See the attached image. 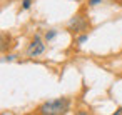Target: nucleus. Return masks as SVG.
<instances>
[{
	"instance_id": "20e7f679",
	"label": "nucleus",
	"mask_w": 122,
	"mask_h": 115,
	"mask_svg": "<svg viewBox=\"0 0 122 115\" xmlns=\"http://www.w3.org/2000/svg\"><path fill=\"white\" fill-rule=\"evenodd\" d=\"M10 47V35H0V52H7Z\"/></svg>"
},
{
	"instance_id": "6e6552de",
	"label": "nucleus",
	"mask_w": 122,
	"mask_h": 115,
	"mask_svg": "<svg viewBox=\"0 0 122 115\" xmlns=\"http://www.w3.org/2000/svg\"><path fill=\"white\" fill-rule=\"evenodd\" d=\"M99 4H102V0H89V5H90V7H95V5H99Z\"/></svg>"
},
{
	"instance_id": "9b49d317",
	"label": "nucleus",
	"mask_w": 122,
	"mask_h": 115,
	"mask_svg": "<svg viewBox=\"0 0 122 115\" xmlns=\"http://www.w3.org/2000/svg\"><path fill=\"white\" fill-rule=\"evenodd\" d=\"M75 2H77V0H75Z\"/></svg>"
},
{
	"instance_id": "7ed1b4c3",
	"label": "nucleus",
	"mask_w": 122,
	"mask_h": 115,
	"mask_svg": "<svg viewBox=\"0 0 122 115\" xmlns=\"http://www.w3.org/2000/svg\"><path fill=\"white\" fill-rule=\"evenodd\" d=\"M87 27H89V22L82 14H77L69 22V32H72V34H82L84 30H87Z\"/></svg>"
},
{
	"instance_id": "f257e3e1",
	"label": "nucleus",
	"mask_w": 122,
	"mask_h": 115,
	"mask_svg": "<svg viewBox=\"0 0 122 115\" xmlns=\"http://www.w3.org/2000/svg\"><path fill=\"white\" fill-rule=\"evenodd\" d=\"M69 110H70V100L65 97L49 100L39 107V113H42V115H64Z\"/></svg>"
},
{
	"instance_id": "f03ea898",
	"label": "nucleus",
	"mask_w": 122,
	"mask_h": 115,
	"mask_svg": "<svg viewBox=\"0 0 122 115\" xmlns=\"http://www.w3.org/2000/svg\"><path fill=\"white\" fill-rule=\"evenodd\" d=\"M44 52H45V43H44V40L40 38V35L37 34V35L32 38V42L29 43V47H27V55L32 57V58H35V57H40Z\"/></svg>"
},
{
	"instance_id": "39448f33",
	"label": "nucleus",
	"mask_w": 122,
	"mask_h": 115,
	"mask_svg": "<svg viewBox=\"0 0 122 115\" xmlns=\"http://www.w3.org/2000/svg\"><path fill=\"white\" fill-rule=\"evenodd\" d=\"M55 35H57V30H49V32L45 34V40L50 42L52 38H55Z\"/></svg>"
},
{
	"instance_id": "1a4fd4ad",
	"label": "nucleus",
	"mask_w": 122,
	"mask_h": 115,
	"mask_svg": "<svg viewBox=\"0 0 122 115\" xmlns=\"http://www.w3.org/2000/svg\"><path fill=\"white\" fill-rule=\"evenodd\" d=\"M15 57H17V55H7V57H5V62H12V60H15Z\"/></svg>"
},
{
	"instance_id": "423d86ee",
	"label": "nucleus",
	"mask_w": 122,
	"mask_h": 115,
	"mask_svg": "<svg viewBox=\"0 0 122 115\" xmlns=\"http://www.w3.org/2000/svg\"><path fill=\"white\" fill-rule=\"evenodd\" d=\"M30 5H32V0H22V9L24 10H29Z\"/></svg>"
},
{
	"instance_id": "9d476101",
	"label": "nucleus",
	"mask_w": 122,
	"mask_h": 115,
	"mask_svg": "<svg viewBox=\"0 0 122 115\" xmlns=\"http://www.w3.org/2000/svg\"><path fill=\"white\" fill-rule=\"evenodd\" d=\"M114 113H115V115H122V108H117Z\"/></svg>"
},
{
	"instance_id": "0eeeda50",
	"label": "nucleus",
	"mask_w": 122,
	"mask_h": 115,
	"mask_svg": "<svg viewBox=\"0 0 122 115\" xmlns=\"http://www.w3.org/2000/svg\"><path fill=\"white\" fill-rule=\"evenodd\" d=\"M87 38H89V37H87L85 34H82V35H79V37H77V43H84Z\"/></svg>"
}]
</instances>
